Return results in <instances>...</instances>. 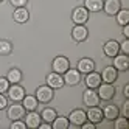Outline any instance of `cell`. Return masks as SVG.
Listing matches in <instances>:
<instances>
[{
    "label": "cell",
    "instance_id": "cb8c5ba5",
    "mask_svg": "<svg viewBox=\"0 0 129 129\" xmlns=\"http://www.w3.org/2000/svg\"><path fill=\"white\" fill-rule=\"evenodd\" d=\"M6 79L10 81V84H19V82L22 81V72L19 69H11L10 72H8Z\"/></svg>",
    "mask_w": 129,
    "mask_h": 129
},
{
    "label": "cell",
    "instance_id": "ba28073f",
    "mask_svg": "<svg viewBox=\"0 0 129 129\" xmlns=\"http://www.w3.org/2000/svg\"><path fill=\"white\" fill-rule=\"evenodd\" d=\"M8 96H10V100H13L14 103H19V101H22L23 96H25V90L19 84H13V86H10V89H8Z\"/></svg>",
    "mask_w": 129,
    "mask_h": 129
},
{
    "label": "cell",
    "instance_id": "4316f807",
    "mask_svg": "<svg viewBox=\"0 0 129 129\" xmlns=\"http://www.w3.org/2000/svg\"><path fill=\"white\" fill-rule=\"evenodd\" d=\"M115 16H117V22L120 25H127L129 23V10H120Z\"/></svg>",
    "mask_w": 129,
    "mask_h": 129
},
{
    "label": "cell",
    "instance_id": "7402d4cb",
    "mask_svg": "<svg viewBox=\"0 0 129 129\" xmlns=\"http://www.w3.org/2000/svg\"><path fill=\"white\" fill-rule=\"evenodd\" d=\"M118 115H120V110H118V107L114 106V104H109V106H106V107L103 109V117L107 118V120H115Z\"/></svg>",
    "mask_w": 129,
    "mask_h": 129
},
{
    "label": "cell",
    "instance_id": "f546056e",
    "mask_svg": "<svg viewBox=\"0 0 129 129\" xmlns=\"http://www.w3.org/2000/svg\"><path fill=\"white\" fill-rule=\"evenodd\" d=\"M10 89V81L6 78H0V93H5Z\"/></svg>",
    "mask_w": 129,
    "mask_h": 129
},
{
    "label": "cell",
    "instance_id": "e0dca14e",
    "mask_svg": "<svg viewBox=\"0 0 129 129\" xmlns=\"http://www.w3.org/2000/svg\"><path fill=\"white\" fill-rule=\"evenodd\" d=\"M47 86H50L51 89H61L64 86V78L59 75V73L53 72L47 76Z\"/></svg>",
    "mask_w": 129,
    "mask_h": 129
},
{
    "label": "cell",
    "instance_id": "5bb4252c",
    "mask_svg": "<svg viewBox=\"0 0 129 129\" xmlns=\"http://www.w3.org/2000/svg\"><path fill=\"white\" fill-rule=\"evenodd\" d=\"M95 70V62L93 59H90V58H82L78 61V72L79 73H90V72H93Z\"/></svg>",
    "mask_w": 129,
    "mask_h": 129
},
{
    "label": "cell",
    "instance_id": "e575fe53",
    "mask_svg": "<svg viewBox=\"0 0 129 129\" xmlns=\"http://www.w3.org/2000/svg\"><path fill=\"white\" fill-rule=\"evenodd\" d=\"M121 112H123V117H127V115H129V101H124Z\"/></svg>",
    "mask_w": 129,
    "mask_h": 129
},
{
    "label": "cell",
    "instance_id": "1f68e13d",
    "mask_svg": "<svg viewBox=\"0 0 129 129\" xmlns=\"http://www.w3.org/2000/svg\"><path fill=\"white\" fill-rule=\"evenodd\" d=\"M120 51H123V54L129 53V39H124L121 44H120Z\"/></svg>",
    "mask_w": 129,
    "mask_h": 129
},
{
    "label": "cell",
    "instance_id": "3957f363",
    "mask_svg": "<svg viewBox=\"0 0 129 129\" xmlns=\"http://www.w3.org/2000/svg\"><path fill=\"white\" fill-rule=\"evenodd\" d=\"M51 67H53V72L59 73V75H64V73L70 69V61H69V58H66V56H58V58L53 59Z\"/></svg>",
    "mask_w": 129,
    "mask_h": 129
},
{
    "label": "cell",
    "instance_id": "ac0fdd59",
    "mask_svg": "<svg viewBox=\"0 0 129 129\" xmlns=\"http://www.w3.org/2000/svg\"><path fill=\"white\" fill-rule=\"evenodd\" d=\"M100 84H101V75H100V73H96V72L87 73V76H86V86L89 89H96Z\"/></svg>",
    "mask_w": 129,
    "mask_h": 129
},
{
    "label": "cell",
    "instance_id": "6da1fadb",
    "mask_svg": "<svg viewBox=\"0 0 129 129\" xmlns=\"http://www.w3.org/2000/svg\"><path fill=\"white\" fill-rule=\"evenodd\" d=\"M84 121H87V115H86V112L82 109H75V110H72V112H70L69 123H72V124H69V127L75 129V127L81 126Z\"/></svg>",
    "mask_w": 129,
    "mask_h": 129
},
{
    "label": "cell",
    "instance_id": "484cf974",
    "mask_svg": "<svg viewBox=\"0 0 129 129\" xmlns=\"http://www.w3.org/2000/svg\"><path fill=\"white\" fill-rule=\"evenodd\" d=\"M51 123H53L51 124L53 129H67L69 127V118H66V117H56Z\"/></svg>",
    "mask_w": 129,
    "mask_h": 129
},
{
    "label": "cell",
    "instance_id": "277c9868",
    "mask_svg": "<svg viewBox=\"0 0 129 129\" xmlns=\"http://www.w3.org/2000/svg\"><path fill=\"white\" fill-rule=\"evenodd\" d=\"M53 89L50 86H41L38 87L36 90V100L39 101V103H50L53 100Z\"/></svg>",
    "mask_w": 129,
    "mask_h": 129
},
{
    "label": "cell",
    "instance_id": "52a82bcc",
    "mask_svg": "<svg viewBox=\"0 0 129 129\" xmlns=\"http://www.w3.org/2000/svg\"><path fill=\"white\" fill-rule=\"evenodd\" d=\"M81 82V73L76 69H69L64 73V84L67 86H76Z\"/></svg>",
    "mask_w": 129,
    "mask_h": 129
},
{
    "label": "cell",
    "instance_id": "8992f818",
    "mask_svg": "<svg viewBox=\"0 0 129 129\" xmlns=\"http://www.w3.org/2000/svg\"><path fill=\"white\" fill-rule=\"evenodd\" d=\"M82 101H84V104L87 107H92V106H98L101 100H100L98 93L95 92V89H87L82 93Z\"/></svg>",
    "mask_w": 129,
    "mask_h": 129
},
{
    "label": "cell",
    "instance_id": "d4e9b609",
    "mask_svg": "<svg viewBox=\"0 0 129 129\" xmlns=\"http://www.w3.org/2000/svg\"><path fill=\"white\" fill-rule=\"evenodd\" d=\"M56 117H58V112L53 107H45L42 110V114H41V118L44 120V121H47V123H51Z\"/></svg>",
    "mask_w": 129,
    "mask_h": 129
},
{
    "label": "cell",
    "instance_id": "9c48e42d",
    "mask_svg": "<svg viewBox=\"0 0 129 129\" xmlns=\"http://www.w3.org/2000/svg\"><path fill=\"white\" fill-rule=\"evenodd\" d=\"M100 75H101V81L112 84V82H115V81H117V78H118V70H117L114 66H110V67H104V70L101 72Z\"/></svg>",
    "mask_w": 129,
    "mask_h": 129
},
{
    "label": "cell",
    "instance_id": "44dd1931",
    "mask_svg": "<svg viewBox=\"0 0 129 129\" xmlns=\"http://www.w3.org/2000/svg\"><path fill=\"white\" fill-rule=\"evenodd\" d=\"M38 103L39 101L36 100V96H33V95H25L23 100H22V106L25 107V110H36Z\"/></svg>",
    "mask_w": 129,
    "mask_h": 129
},
{
    "label": "cell",
    "instance_id": "836d02e7",
    "mask_svg": "<svg viewBox=\"0 0 129 129\" xmlns=\"http://www.w3.org/2000/svg\"><path fill=\"white\" fill-rule=\"evenodd\" d=\"M8 106V100L3 96V93H0V109H5Z\"/></svg>",
    "mask_w": 129,
    "mask_h": 129
},
{
    "label": "cell",
    "instance_id": "7a4b0ae2",
    "mask_svg": "<svg viewBox=\"0 0 129 129\" xmlns=\"http://www.w3.org/2000/svg\"><path fill=\"white\" fill-rule=\"evenodd\" d=\"M98 96L100 100H103V101H109V100H112L114 95H115V87L112 84H109V82H103V84H100L98 87Z\"/></svg>",
    "mask_w": 129,
    "mask_h": 129
},
{
    "label": "cell",
    "instance_id": "4fadbf2b",
    "mask_svg": "<svg viewBox=\"0 0 129 129\" xmlns=\"http://www.w3.org/2000/svg\"><path fill=\"white\" fill-rule=\"evenodd\" d=\"M86 115H87V120H89V121H92V123H100L101 120L104 118L103 117V109H100L98 106L89 107V110L86 112Z\"/></svg>",
    "mask_w": 129,
    "mask_h": 129
},
{
    "label": "cell",
    "instance_id": "ab89813d",
    "mask_svg": "<svg viewBox=\"0 0 129 129\" xmlns=\"http://www.w3.org/2000/svg\"><path fill=\"white\" fill-rule=\"evenodd\" d=\"M0 2H2V0H0Z\"/></svg>",
    "mask_w": 129,
    "mask_h": 129
},
{
    "label": "cell",
    "instance_id": "83f0119b",
    "mask_svg": "<svg viewBox=\"0 0 129 129\" xmlns=\"http://www.w3.org/2000/svg\"><path fill=\"white\" fill-rule=\"evenodd\" d=\"M11 51H13L11 42H8V41H0V54H2V56H8V54H11Z\"/></svg>",
    "mask_w": 129,
    "mask_h": 129
},
{
    "label": "cell",
    "instance_id": "30bf717a",
    "mask_svg": "<svg viewBox=\"0 0 129 129\" xmlns=\"http://www.w3.org/2000/svg\"><path fill=\"white\" fill-rule=\"evenodd\" d=\"M25 115V107L19 103H14L13 106L8 107V118L14 121V120H20Z\"/></svg>",
    "mask_w": 129,
    "mask_h": 129
},
{
    "label": "cell",
    "instance_id": "f35d334b",
    "mask_svg": "<svg viewBox=\"0 0 129 129\" xmlns=\"http://www.w3.org/2000/svg\"><path fill=\"white\" fill-rule=\"evenodd\" d=\"M39 129H51V124H48L45 121V124H39Z\"/></svg>",
    "mask_w": 129,
    "mask_h": 129
},
{
    "label": "cell",
    "instance_id": "2e32d148",
    "mask_svg": "<svg viewBox=\"0 0 129 129\" xmlns=\"http://www.w3.org/2000/svg\"><path fill=\"white\" fill-rule=\"evenodd\" d=\"M114 67L120 72H126L129 69V58L127 54H117V56L114 58Z\"/></svg>",
    "mask_w": 129,
    "mask_h": 129
},
{
    "label": "cell",
    "instance_id": "8fae6325",
    "mask_svg": "<svg viewBox=\"0 0 129 129\" xmlns=\"http://www.w3.org/2000/svg\"><path fill=\"white\" fill-rule=\"evenodd\" d=\"M87 36H89V31L84 25H76L75 28L72 30V38L75 42H84L87 39Z\"/></svg>",
    "mask_w": 129,
    "mask_h": 129
},
{
    "label": "cell",
    "instance_id": "8d00e7d4",
    "mask_svg": "<svg viewBox=\"0 0 129 129\" xmlns=\"http://www.w3.org/2000/svg\"><path fill=\"white\" fill-rule=\"evenodd\" d=\"M123 34L129 38V25H123Z\"/></svg>",
    "mask_w": 129,
    "mask_h": 129
},
{
    "label": "cell",
    "instance_id": "7c38bea8",
    "mask_svg": "<svg viewBox=\"0 0 129 129\" xmlns=\"http://www.w3.org/2000/svg\"><path fill=\"white\" fill-rule=\"evenodd\" d=\"M103 8H104L106 14L115 16L121 10V2H120V0H106V2H103Z\"/></svg>",
    "mask_w": 129,
    "mask_h": 129
},
{
    "label": "cell",
    "instance_id": "f1b7e54d",
    "mask_svg": "<svg viewBox=\"0 0 129 129\" xmlns=\"http://www.w3.org/2000/svg\"><path fill=\"white\" fill-rule=\"evenodd\" d=\"M114 127L115 129H124V127H127V117H117Z\"/></svg>",
    "mask_w": 129,
    "mask_h": 129
},
{
    "label": "cell",
    "instance_id": "9a60e30c",
    "mask_svg": "<svg viewBox=\"0 0 129 129\" xmlns=\"http://www.w3.org/2000/svg\"><path fill=\"white\" fill-rule=\"evenodd\" d=\"M103 50H104V54H106V56L115 58L117 54L120 53V44H118L117 41H107V42L104 44Z\"/></svg>",
    "mask_w": 129,
    "mask_h": 129
},
{
    "label": "cell",
    "instance_id": "4dcf8cb0",
    "mask_svg": "<svg viewBox=\"0 0 129 129\" xmlns=\"http://www.w3.org/2000/svg\"><path fill=\"white\" fill-rule=\"evenodd\" d=\"M11 129H26V124L23 121H20V120H14L13 124L10 126Z\"/></svg>",
    "mask_w": 129,
    "mask_h": 129
},
{
    "label": "cell",
    "instance_id": "5b68a950",
    "mask_svg": "<svg viewBox=\"0 0 129 129\" xmlns=\"http://www.w3.org/2000/svg\"><path fill=\"white\" fill-rule=\"evenodd\" d=\"M72 20L75 22L76 25H84L89 20V11L86 10L84 6H78L73 10L72 13Z\"/></svg>",
    "mask_w": 129,
    "mask_h": 129
},
{
    "label": "cell",
    "instance_id": "ffe728a7",
    "mask_svg": "<svg viewBox=\"0 0 129 129\" xmlns=\"http://www.w3.org/2000/svg\"><path fill=\"white\" fill-rule=\"evenodd\" d=\"M13 19H14L16 22H19V23H23V22H26V20L30 19V13H28V10H26L25 6L16 8V10H14V14H13Z\"/></svg>",
    "mask_w": 129,
    "mask_h": 129
},
{
    "label": "cell",
    "instance_id": "74e56055",
    "mask_svg": "<svg viewBox=\"0 0 129 129\" xmlns=\"http://www.w3.org/2000/svg\"><path fill=\"white\" fill-rule=\"evenodd\" d=\"M123 93H124V96H126V98H129V84H126V86H124Z\"/></svg>",
    "mask_w": 129,
    "mask_h": 129
},
{
    "label": "cell",
    "instance_id": "d6a6232c",
    "mask_svg": "<svg viewBox=\"0 0 129 129\" xmlns=\"http://www.w3.org/2000/svg\"><path fill=\"white\" fill-rule=\"evenodd\" d=\"M10 2H11V5H13L14 8H22V6L26 5V2H28V0H10Z\"/></svg>",
    "mask_w": 129,
    "mask_h": 129
},
{
    "label": "cell",
    "instance_id": "d6986e66",
    "mask_svg": "<svg viewBox=\"0 0 129 129\" xmlns=\"http://www.w3.org/2000/svg\"><path fill=\"white\" fill-rule=\"evenodd\" d=\"M41 121H42L41 115H39V114H36V112H33V110H30V114L26 115L25 124H26V127H31V129H34V127H39Z\"/></svg>",
    "mask_w": 129,
    "mask_h": 129
},
{
    "label": "cell",
    "instance_id": "603a6c76",
    "mask_svg": "<svg viewBox=\"0 0 129 129\" xmlns=\"http://www.w3.org/2000/svg\"><path fill=\"white\" fill-rule=\"evenodd\" d=\"M84 8L87 11H100L103 10V0H84Z\"/></svg>",
    "mask_w": 129,
    "mask_h": 129
},
{
    "label": "cell",
    "instance_id": "d590c367",
    "mask_svg": "<svg viewBox=\"0 0 129 129\" xmlns=\"http://www.w3.org/2000/svg\"><path fill=\"white\" fill-rule=\"evenodd\" d=\"M81 127H82V129H95V123H92V121L86 123V121H84V123L81 124Z\"/></svg>",
    "mask_w": 129,
    "mask_h": 129
}]
</instances>
